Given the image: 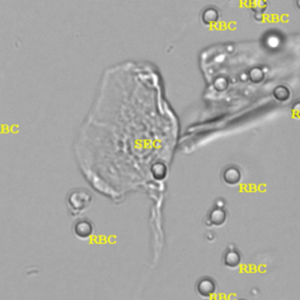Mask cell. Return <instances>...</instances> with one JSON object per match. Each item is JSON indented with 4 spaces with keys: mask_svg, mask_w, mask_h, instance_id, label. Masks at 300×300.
I'll list each match as a JSON object with an SVG mask.
<instances>
[{
    "mask_svg": "<svg viewBox=\"0 0 300 300\" xmlns=\"http://www.w3.org/2000/svg\"><path fill=\"white\" fill-rule=\"evenodd\" d=\"M93 200V195L87 189H75L67 196V205L72 212L79 214L89 208Z\"/></svg>",
    "mask_w": 300,
    "mask_h": 300,
    "instance_id": "cell-1",
    "label": "cell"
},
{
    "mask_svg": "<svg viewBox=\"0 0 300 300\" xmlns=\"http://www.w3.org/2000/svg\"><path fill=\"white\" fill-rule=\"evenodd\" d=\"M73 232L77 238L87 239L94 232V224L87 218H80L73 225Z\"/></svg>",
    "mask_w": 300,
    "mask_h": 300,
    "instance_id": "cell-2",
    "label": "cell"
},
{
    "mask_svg": "<svg viewBox=\"0 0 300 300\" xmlns=\"http://www.w3.org/2000/svg\"><path fill=\"white\" fill-rule=\"evenodd\" d=\"M221 19V12L220 8L215 7V6H208L202 11L200 13V22L204 26L212 27L220 22Z\"/></svg>",
    "mask_w": 300,
    "mask_h": 300,
    "instance_id": "cell-3",
    "label": "cell"
},
{
    "mask_svg": "<svg viewBox=\"0 0 300 300\" xmlns=\"http://www.w3.org/2000/svg\"><path fill=\"white\" fill-rule=\"evenodd\" d=\"M223 264L229 269H236L241 265L242 254L233 245H230L223 254Z\"/></svg>",
    "mask_w": 300,
    "mask_h": 300,
    "instance_id": "cell-4",
    "label": "cell"
},
{
    "mask_svg": "<svg viewBox=\"0 0 300 300\" xmlns=\"http://www.w3.org/2000/svg\"><path fill=\"white\" fill-rule=\"evenodd\" d=\"M197 292L202 298H210L216 292V283L212 278L204 277L197 283Z\"/></svg>",
    "mask_w": 300,
    "mask_h": 300,
    "instance_id": "cell-5",
    "label": "cell"
},
{
    "mask_svg": "<svg viewBox=\"0 0 300 300\" xmlns=\"http://www.w3.org/2000/svg\"><path fill=\"white\" fill-rule=\"evenodd\" d=\"M227 220V214L224 208H218L215 206L214 209L210 211L208 221H206V225L208 226H222Z\"/></svg>",
    "mask_w": 300,
    "mask_h": 300,
    "instance_id": "cell-6",
    "label": "cell"
},
{
    "mask_svg": "<svg viewBox=\"0 0 300 300\" xmlns=\"http://www.w3.org/2000/svg\"><path fill=\"white\" fill-rule=\"evenodd\" d=\"M222 178L227 185H237L242 179V173L237 167H229L223 172Z\"/></svg>",
    "mask_w": 300,
    "mask_h": 300,
    "instance_id": "cell-7",
    "label": "cell"
},
{
    "mask_svg": "<svg viewBox=\"0 0 300 300\" xmlns=\"http://www.w3.org/2000/svg\"><path fill=\"white\" fill-rule=\"evenodd\" d=\"M249 4H250V10L253 12L254 18L263 17L264 12L269 7L268 0H250Z\"/></svg>",
    "mask_w": 300,
    "mask_h": 300,
    "instance_id": "cell-8",
    "label": "cell"
},
{
    "mask_svg": "<svg viewBox=\"0 0 300 300\" xmlns=\"http://www.w3.org/2000/svg\"><path fill=\"white\" fill-rule=\"evenodd\" d=\"M167 173V166L164 163H162V162H156V163L151 166V175L155 179H157V181L166 178Z\"/></svg>",
    "mask_w": 300,
    "mask_h": 300,
    "instance_id": "cell-9",
    "label": "cell"
},
{
    "mask_svg": "<svg viewBox=\"0 0 300 300\" xmlns=\"http://www.w3.org/2000/svg\"><path fill=\"white\" fill-rule=\"evenodd\" d=\"M274 97H275V100H278L280 102L287 101L290 98L289 88H287V87H285V86L275 87V88L274 89Z\"/></svg>",
    "mask_w": 300,
    "mask_h": 300,
    "instance_id": "cell-10",
    "label": "cell"
},
{
    "mask_svg": "<svg viewBox=\"0 0 300 300\" xmlns=\"http://www.w3.org/2000/svg\"><path fill=\"white\" fill-rule=\"evenodd\" d=\"M249 77L253 83H260L265 79V73L260 67H253L249 72Z\"/></svg>",
    "mask_w": 300,
    "mask_h": 300,
    "instance_id": "cell-11",
    "label": "cell"
},
{
    "mask_svg": "<svg viewBox=\"0 0 300 300\" xmlns=\"http://www.w3.org/2000/svg\"><path fill=\"white\" fill-rule=\"evenodd\" d=\"M227 86H229V82H227V80L223 76L217 77V79H216V81H215V88L217 89L218 92L225 91V89L227 88Z\"/></svg>",
    "mask_w": 300,
    "mask_h": 300,
    "instance_id": "cell-12",
    "label": "cell"
},
{
    "mask_svg": "<svg viewBox=\"0 0 300 300\" xmlns=\"http://www.w3.org/2000/svg\"><path fill=\"white\" fill-rule=\"evenodd\" d=\"M225 204H226V202H225V200H224L223 199L216 200V202H215V205H216V206H218V208H224Z\"/></svg>",
    "mask_w": 300,
    "mask_h": 300,
    "instance_id": "cell-13",
    "label": "cell"
},
{
    "mask_svg": "<svg viewBox=\"0 0 300 300\" xmlns=\"http://www.w3.org/2000/svg\"><path fill=\"white\" fill-rule=\"evenodd\" d=\"M205 238L208 239V241H214V239H215V233H214V232H211V231H210V232L206 233Z\"/></svg>",
    "mask_w": 300,
    "mask_h": 300,
    "instance_id": "cell-14",
    "label": "cell"
}]
</instances>
